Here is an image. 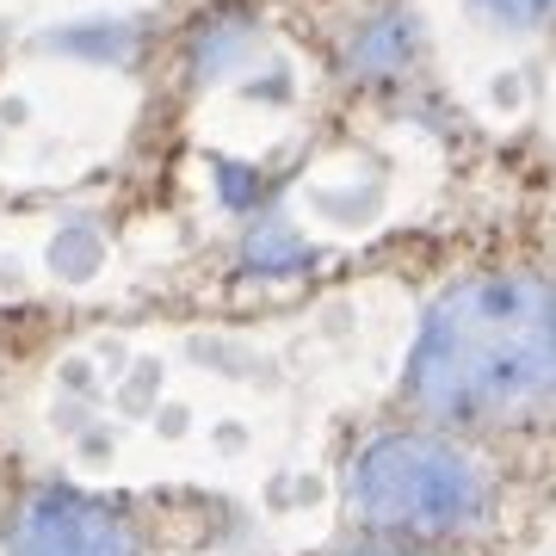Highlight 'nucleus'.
I'll use <instances>...</instances> for the list:
<instances>
[{"label":"nucleus","mask_w":556,"mask_h":556,"mask_svg":"<svg viewBox=\"0 0 556 556\" xmlns=\"http://www.w3.org/2000/svg\"><path fill=\"white\" fill-rule=\"evenodd\" d=\"M408 396L445 420H495L556 402V285L532 273L452 285L420 321Z\"/></svg>","instance_id":"nucleus-1"},{"label":"nucleus","mask_w":556,"mask_h":556,"mask_svg":"<svg viewBox=\"0 0 556 556\" xmlns=\"http://www.w3.org/2000/svg\"><path fill=\"white\" fill-rule=\"evenodd\" d=\"M489 501L495 489L477 457L420 433H383L353 464V507L396 532H470Z\"/></svg>","instance_id":"nucleus-2"},{"label":"nucleus","mask_w":556,"mask_h":556,"mask_svg":"<svg viewBox=\"0 0 556 556\" xmlns=\"http://www.w3.org/2000/svg\"><path fill=\"white\" fill-rule=\"evenodd\" d=\"M13 556H137V538L105 501L43 489L13 526Z\"/></svg>","instance_id":"nucleus-3"},{"label":"nucleus","mask_w":556,"mask_h":556,"mask_svg":"<svg viewBox=\"0 0 556 556\" xmlns=\"http://www.w3.org/2000/svg\"><path fill=\"white\" fill-rule=\"evenodd\" d=\"M402 38H408V25L402 20H378L365 31V50H358V68H383V62L402 56Z\"/></svg>","instance_id":"nucleus-4"},{"label":"nucleus","mask_w":556,"mask_h":556,"mask_svg":"<svg viewBox=\"0 0 556 556\" xmlns=\"http://www.w3.org/2000/svg\"><path fill=\"white\" fill-rule=\"evenodd\" d=\"M482 7H489L495 20H507V25H532V20H544V13H551L556 0H482Z\"/></svg>","instance_id":"nucleus-5"},{"label":"nucleus","mask_w":556,"mask_h":556,"mask_svg":"<svg viewBox=\"0 0 556 556\" xmlns=\"http://www.w3.org/2000/svg\"><path fill=\"white\" fill-rule=\"evenodd\" d=\"M353 556H427V551H402V544H365V551Z\"/></svg>","instance_id":"nucleus-6"}]
</instances>
